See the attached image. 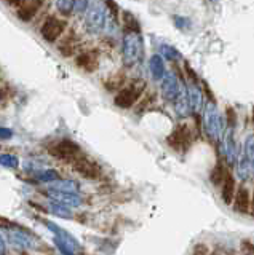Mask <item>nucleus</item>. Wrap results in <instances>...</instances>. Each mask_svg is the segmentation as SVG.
Instances as JSON below:
<instances>
[{
	"mask_svg": "<svg viewBox=\"0 0 254 255\" xmlns=\"http://www.w3.org/2000/svg\"><path fill=\"white\" fill-rule=\"evenodd\" d=\"M90 8V0H75L74 11L77 14H85Z\"/></svg>",
	"mask_w": 254,
	"mask_h": 255,
	"instance_id": "c756f323",
	"label": "nucleus"
},
{
	"mask_svg": "<svg viewBox=\"0 0 254 255\" xmlns=\"http://www.w3.org/2000/svg\"><path fill=\"white\" fill-rule=\"evenodd\" d=\"M53 156H56L59 159H66V161H72L78 155H80V147L77 145L75 142L69 140V139H62L56 142L51 148Z\"/></svg>",
	"mask_w": 254,
	"mask_h": 255,
	"instance_id": "0eeeda50",
	"label": "nucleus"
},
{
	"mask_svg": "<svg viewBox=\"0 0 254 255\" xmlns=\"http://www.w3.org/2000/svg\"><path fill=\"white\" fill-rule=\"evenodd\" d=\"M141 94H142V90L136 85L122 86L120 90H118V93L115 94L114 104L117 107H120V109H130L139 101Z\"/></svg>",
	"mask_w": 254,
	"mask_h": 255,
	"instance_id": "39448f33",
	"label": "nucleus"
},
{
	"mask_svg": "<svg viewBox=\"0 0 254 255\" xmlns=\"http://www.w3.org/2000/svg\"><path fill=\"white\" fill-rule=\"evenodd\" d=\"M13 137V131L8 129V128H3V126H0V139H11Z\"/></svg>",
	"mask_w": 254,
	"mask_h": 255,
	"instance_id": "7c9ffc66",
	"label": "nucleus"
},
{
	"mask_svg": "<svg viewBox=\"0 0 254 255\" xmlns=\"http://www.w3.org/2000/svg\"><path fill=\"white\" fill-rule=\"evenodd\" d=\"M242 247H243V252L254 254V246H253V243H250V241H243V243H242Z\"/></svg>",
	"mask_w": 254,
	"mask_h": 255,
	"instance_id": "2f4dec72",
	"label": "nucleus"
},
{
	"mask_svg": "<svg viewBox=\"0 0 254 255\" xmlns=\"http://www.w3.org/2000/svg\"><path fill=\"white\" fill-rule=\"evenodd\" d=\"M72 164L74 169L85 179H98L101 175V167L94 161H91V159L82 155H78L75 159H72Z\"/></svg>",
	"mask_w": 254,
	"mask_h": 255,
	"instance_id": "6e6552de",
	"label": "nucleus"
},
{
	"mask_svg": "<svg viewBox=\"0 0 254 255\" xmlns=\"http://www.w3.org/2000/svg\"><path fill=\"white\" fill-rule=\"evenodd\" d=\"M166 142H168V145L176 150V151H187L189 147L192 145V129H190V126L187 125H179L176 126V129H174L168 137H166Z\"/></svg>",
	"mask_w": 254,
	"mask_h": 255,
	"instance_id": "20e7f679",
	"label": "nucleus"
},
{
	"mask_svg": "<svg viewBox=\"0 0 254 255\" xmlns=\"http://www.w3.org/2000/svg\"><path fill=\"white\" fill-rule=\"evenodd\" d=\"M210 2H218V0H210Z\"/></svg>",
	"mask_w": 254,
	"mask_h": 255,
	"instance_id": "e433bc0d",
	"label": "nucleus"
},
{
	"mask_svg": "<svg viewBox=\"0 0 254 255\" xmlns=\"http://www.w3.org/2000/svg\"><path fill=\"white\" fill-rule=\"evenodd\" d=\"M160 54H162V58H165L166 61H179L181 59V53L176 50V48H173L170 45H162L160 46Z\"/></svg>",
	"mask_w": 254,
	"mask_h": 255,
	"instance_id": "5701e85b",
	"label": "nucleus"
},
{
	"mask_svg": "<svg viewBox=\"0 0 254 255\" xmlns=\"http://www.w3.org/2000/svg\"><path fill=\"white\" fill-rule=\"evenodd\" d=\"M51 188L56 190H64V191H78V185L72 180H56L51 183Z\"/></svg>",
	"mask_w": 254,
	"mask_h": 255,
	"instance_id": "a878e982",
	"label": "nucleus"
},
{
	"mask_svg": "<svg viewBox=\"0 0 254 255\" xmlns=\"http://www.w3.org/2000/svg\"><path fill=\"white\" fill-rule=\"evenodd\" d=\"M222 151L229 164L237 161V148H235V137H234V126H229L224 135H222Z\"/></svg>",
	"mask_w": 254,
	"mask_h": 255,
	"instance_id": "9b49d317",
	"label": "nucleus"
},
{
	"mask_svg": "<svg viewBox=\"0 0 254 255\" xmlns=\"http://www.w3.org/2000/svg\"><path fill=\"white\" fill-rule=\"evenodd\" d=\"M237 174L238 177H240L242 180H250L253 177V172H251V167L248 164V161L245 159V156L238 161V167H237Z\"/></svg>",
	"mask_w": 254,
	"mask_h": 255,
	"instance_id": "b1692460",
	"label": "nucleus"
},
{
	"mask_svg": "<svg viewBox=\"0 0 254 255\" xmlns=\"http://www.w3.org/2000/svg\"><path fill=\"white\" fill-rule=\"evenodd\" d=\"M186 91H187V99H189V106L192 112H200L203 107V94L202 90L198 88L195 83H190L186 86Z\"/></svg>",
	"mask_w": 254,
	"mask_h": 255,
	"instance_id": "ddd939ff",
	"label": "nucleus"
},
{
	"mask_svg": "<svg viewBox=\"0 0 254 255\" xmlns=\"http://www.w3.org/2000/svg\"><path fill=\"white\" fill-rule=\"evenodd\" d=\"M66 21L59 18H48L42 26V37L46 42H56V40L62 35V32L66 30Z\"/></svg>",
	"mask_w": 254,
	"mask_h": 255,
	"instance_id": "1a4fd4ad",
	"label": "nucleus"
},
{
	"mask_svg": "<svg viewBox=\"0 0 254 255\" xmlns=\"http://www.w3.org/2000/svg\"><path fill=\"white\" fill-rule=\"evenodd\" d=\"M226 172L227 171H224V166H222V163H218L216 166H214V169H213V172L210 175V179H211V182L214 183V185H219V183H222V180H224V177H226Z\"/></svg>",
	"mask_w": 254,
	"mask_h": 255,
	"instance_id": "393cba45",
	"label": "nucleus"
},
{
	"mask_svg": "<svg viewBox=\"0 0 254 255\" xmlns=\"http://www.w3.org/2000/svg\"><path fill=\"white\" fill-rule=\"evenodd\" d=\"M243 156L246 161H248L253 177H254V135H248V137H246L245 145H243Z\"/></svg>",
	"mask_w": 254,
	"mask_h": 255,
	"instance_id": "4be33fe9",
	"label": "nucleus"
},
{
	"mask_svg": "<svg viewBox=\"0 0 254 255\" xmlns=\"http://www.w3.org/2000/svg\"><path fill=\"white\" fill-rule=\"evenodd\" d=\"M74 5H75V0H56V6L59 13L66 16L74 11Z\"/></svg>",
	"mask_w": 254,
	"mask_h": 255,
	"instance_id": "cd10ccee",
	"label": "nucleus"
},
{
	"mask_svg": "<svg viewBox=\"0 0 254 255\" xmlns=\"http://www.w3.org/2000/svg\"><path fill=\"white\" fill-rule=\"evenodd\" d=\"M46 196L53 201L62 203L69 207H77L82 204V198L78 196L77 191H64V190H56V188H50L46 191Z\"/></svg>",
	"mask_w": 254,
	"mask_h": 255,
	"instance_id": "9d476101",
	"label": "nucleus"
},
{
	"mask_svg": "<svg viewBox=\"0 0 254 255\" xmlns=\"http://www.w3.org/2000/svg\"><path fill=\"white\" fill-rule=\"evenodd\" d=\"M6 252V247H5V241H3V238L2 235H0V255H3Z\"/></svg>",
	"mask_w": 254,
	"mask_h": 255,
	"instance_id": "473e14b6",
	"label": "nucleus"
},
{
	"mask_svg": "<svg viewBox=\"0 0 254 255\" xmlns=\"http://www.w3.org/2000/svg\"><path fill=\"white\" fill-rule=\"evenodd\" d=\"M0 164L3 167H10V169H16L19 166V159L14 155H0Z\"/></svg>",
	"mask_w": 254,
	"mask_h": 255,
	"instance_id": "bb28decb",
	"label": "nucleus"
},
{
	"mask_svg": "<svg viewBox=\"0 0 254 255\" xmlns=\"http://www.w3.org/2000/svg\"><path fill=\"white\" fill-rule=\"evenodd\" d=\"M235 179L230 172H226V177L221 183V198L226 204H232V199L235 196Z\"/></svg>",
	"mask_w": 254,
	"mask_h": 255,
	"instance_id": "4468645a",
	"label": "nucleus"
},
{
	"mask_svg": "<svg viewBox=\"0 0 254 255\" xmlns=\"http://www.w3.org/2000/svg\"><path fill=\"white\" fill-rule=\"evenodd\" d=\"M77 66L88 72L96 70L98 67V53L96 51H85L77 56Z\"/></svg>",
	"mask_w": 254,
	"mask_h": 255,
	"instance_id": "2eb2a0df",
	"label": "nucleus"
},
{
	"mask_svg": "<svg viewBox=\"0 0 254 255\" xmlns=\"http://www.w3.org/2000/svg\"><path fill=\"white\" fill-rule=\"evenodd\" d=\"M251 206V193L245 185L238 187L234 196V209L238 214H248Z\"/></svg>",
	"mask_w": 254,
	"mask_h": 255,
	"instance_id": "f8f14e48",
	"label": "nucleus"
},
{
	"mask_svg": "<svg viewBox=\"0 0 254 255\" xmlns=\"http://www.w3.org/2000/svg\"><path fill=\"white\" fill-rule=\"evenodd\" d=\"M107 24V8L101 3H94L85 13V26L91 34H101Z\"/></svg>",
	"mask_w": 254,
	"mask_h": 255,
	"instance_id": "7ed1b4c3",
	"label": "nucleus"
},
{
	"mask_svg": "<svg viewBox=\"0 0 254 255\" xmlns=\"http://www.w3.org/2000/svg\"><path fill=\"white\" fill-rule=\"evenodd\" d=\"M203 123H205V131L208 132L210 137L218 142L222 140V135L226 131L224 118H222L219 109L213 101H208L205 104V115H203Z\"/></svg>",
	"mask_w": 254,
	"mask_h": 255,
	"instance_id": "f03ea898",
	"label": "nucleus"
},
{
	"mask_svg": "<svg viewBox=\"0 0 254 255\" xmlns=\"http://www.w3.org/2000/svg\"><path fill=\"white\" fill-rule=\"evenodd\" d=\"M250 214L254 217V191H253V195H251V206H250Z\"/></svg>",
	"mask_w": 254,
	"mask_h": 255,
	"instance_id": "f704fd0d",
	"label": "nucleus"
},
{
	"mask_svg": "<svg viewBox=\"0 0 254 255\" xmlns=\"http://www.w3.org/2000/svg\"><path fill=\"white\" fill-rule=\"evenodd\" d=\"M38 179H40V182H45V183H53V182H56L59 179V175H58L56 171L48 169V171H45V172H42L40 175H38Z\"/></svg>",
	"mask_w": 254,
	"mask_h": 255,
	"instance_id": "c85d7f7f",
	"label": "nucleus"
},
{
	"mask_svg": "<svg viewBox=\"0 0 254 255\" xmlns=\"http://www.w3.org/2000/svg\"><path fill=\"white\" fill-rule=\"evenodd\" d=\"M8 235H10V239L14 243V246H19V247H34V239L30 238L27 233H24V231H21V230H11L8 231Z\"/></svg>",
	"mask_w": 254,
	"mask_h": 255,
	"instance_id": "a211bd4d",
	"label": "nucleus"
},
{
	"mask_svg": "<svg viewBox=\"0 0 254 255\" xmlns=\"http://www.w3.org/2000/svg\"><path fill=\"white\" fill-rule=\"evenodd\" d=\"M144 56V42L139 32H128L123 37L122 43V59L126 67H133L142 61Z\"/></svg>",
	"mask_w": 254,
	"mask_h": 255,
	"instance_id": "f257e3e1",
	"label": "nucleus"
},
{
	"mask_svg": "<svg viewBox=\"0 0 254 255\" xmlns=\"http://www.w3.org/2000/svg\"><path fill=\"white\" fill-rule=\"evenodd\" d=\"M5 2H8V3H16L18 0H5Z\"/></svg>",
	"mask_w": 254,
	"mask_h": 255,
	"instance_id": "c9c22d12",
	"label": "nucleus"
},
{
	"mask_svg": "<svg viewBox=\"0 0 254 255\" xmlns=\"http://www.w3.org/2000/svg\"><path fill=\"white\" fill-rule=\"evenodd\" d=\"M46 211H50L51 214L58 215V217H62V219H72V215H74L69 206L58 203V201H53V199L48 204V207H46Z\"/></svg>",
	"mask_w": 254,
	"mask_h": 255,
	"instance_id": "412c9836",
	"label": "nucleus"
},
{
	"mask_svg": "<svg viewBox=\"0 0 254 255\" xmlns=\"http://www.w3.org/2000/svg\"><path fill=\"white\" fill-rule=\"evenodd\" d=\"M149 70L155 82H160L163 78V75L166 74V67H165L162 54H154L152 58L149 59Z\"/></svg>",
	"mask_w": 254,
	"mask_h": 255,
	"instance_id": "dca6fc26",
	"label": "nucleus"
},
{
	"mask_svg": "<svg viewBox=\"0 0 254 255\" xmlns=\"http://www.w3.org/2000/svg\"><path fill=\"white\" fill-rule=\"evenodd\" d=\"M46 227H48L50 230H53V233L56 235V238H59L61 241H64L70 249L74 251V254L77 252V249H78V243H77V239H74L72 236H70L66 230H62V228H59L56 223H53V222H46Z\"/></svg>",
	"mask_w": 254,
	"mask_h": 255,
	"instance_id": "f3484780",
	"label": "nucleus"
},
{
	"mask_svg": "<svg viewBox=\"0 0 254 255\" xmlns=\"http://www.w3.org/2000/svg\"><path fill=\"white\" fill-rule=\"evenodd\" d=\"M160 86H162V94L163 99L166 102L174 104L176 99L179 98L181 94V86H179V80L176 77L173 70H166V74L163 75V78L160 80Z\"/></svg>",
	"mask_w": 254,
	"mask_h": 255,
	"instance_id": "423d86ee",
	"label": "nucleus"
},
{
	"mask_svg": "<svg viewBox=\"0 0 254 255\" xmlns=\"http://www.w3.org/2000/svg\"><path fill=\"white\" fill-rule=\"evenodd\" d=\"M174 109H176V114L179 118H186L190 112V106H189V99H187V91H186V88L181 91L179 94V98L176 99V102H174Z\"/></svg>",
	"mask_w": 254,
	"mask_h": 255,
	"instance_id": "aec40b11",
	"label": "nucleus"
},
{
	"mask_svg": "<svg viewBox=\"0 0 254 255\" xmlns=\"http://www.w3.org/2000/svg\"><path fill=\"white\" fill-rule=\"evenodd\" d=\"M194 254H208V247H205V249H202V247H195Z\"/></svg>",
	"mask_w": 254,
	"mask_h": 255,
	"instance_id": "72a5a7b5",
	"label": "nucleus"
},
{
	"mask_svg": "<svg viewBox=\"0 0 254 255\" xmlns=\"http://www.w3.org/2000/svg\"><path fill=\"white\" fill-rule=\"evenodd\" d=\"M42 5V0H30L29 3H26L24 6L21 8V10L18 11V16H19V19L22 21H30L34 18V16L37 14L38 11V8H40Z\"/></svg>",
	"mask_w": 254,
	"mask_h": 255,
	"instance_id": "6ab92c4d",
	"label": "nucleus"
}]
</instances>
